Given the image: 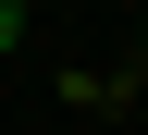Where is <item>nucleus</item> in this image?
<instances>
[{
	"label": "nucleus",
	"instance_id": "nucleus-1",
	"mask_svg": "<svg viewBox=\"0 0 148 135\" xmlns=\"http://www.w3.org/2000/svg\"><path fill=\"white\" fill-rule=\"evenodd\" d=\"M12 37H25V0H0V49H12Z\"/></svg>",
	"mask_w": 148,
	"mask_h": 135
}]
</instances>
